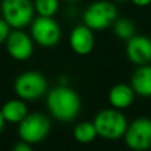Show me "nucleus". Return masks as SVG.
<instances>
[{
  "label": "nucleus",
  "mask_w": 151,
  "mask_h": 151,
  "mask_svg": "<svg viewBox=\"0 0 151 151\" xmlns=\"http://www.w3.org/2000/svg\"><path fill=\"white\" fill-rule=\"evenodd\" d=\"M33 3L37 15L45 16V17H53L60 8L58 0H35Z\"/></svg>",
  "instance_id": "obj_17"
},
{
  "label": "nucleus",
  "mask_w": 151,
  "mask_h": 151,
  "mask_svg": "<svg viewBox=\"0 0 151 151\" xmlns=\"http://www.w3.org/2000/svg\"><path fill=\"white\" fill-rule=\"evenodd\" d=\"M50 119L42 113H28L25 118L17 125L19 137L23 142L37 145L42 142L50 133Z\"/></svg>",
  "instance_id": "obj_3"
},
{
  "label": "nucleus",
  "mask_w": 151,
  "mask_h": 151,
  "mask_svg": "<svg viewBox=\"0 0 151 151\" xmlns=\"http://www.w3.org/2000/svg\"><path fill=\"white\" fill-rule=\"evenodd\" d=\"M126 56L138 66L151 63V39L142 35H135L126 41Z\"/></svg>",
  "instance_id": "obj_10"
},
{
  "label": "nucleus",
  "mask_w": 151,
  "mask_h": 151,
  "mask_svg": "<svg viewBox=\"0 0 151 151\" xmlns=\"http://www.w3.org/2000/svg\"><path fill=\"white\" fill-rule=\"evenodd\" d=\"M93 32V29L89 28L85 24L77 25L72 29L70 35H69V45L76 55L88 56L89 53L93 52L94 45H96Z\"/></svg>",
  "instance_id": "obj_11"
},
{
  "label": "nucleus",
  "mask_w": 151,
  "mask_h": 151,
  "mask_svg": "<svg viewBox=\"0 0 151 151\" xmlns=\"http://www.w3.org/2000/svg\"><path fill=\"white\" fill-rule=\"evenodd\" d=\"M131 86L138 96L150 98L151 97V65H142L134 72L131 77Z\"/></svg>",
  "instance_id": "obj_14"
},
{
  "label": "nucleus",
  "mask_w": 151,
  "mask_h": 151,
  "mask_svg": "<svg viewBox=\"0 0 151 151\" xmlns=\"http://www.w3.org/2000/svg\"><path fill=\"white\" fill-rule=\"evenodd\" d=\"M4 44L8 55L16 61H27L33 55L35 40L21 29H12Z\"/></svg>",
  "instance_id": "obj_9"
},
{
  "label": "nucleus",
  "mask_w": 151,
  "mask_h": 151,
  "mask_svg": "<svg viewBox=\"0 0 151 151\" xmlns=\"http://www.w3.org/2000/svg\"><path fill=\"white\" fill-rule=\"evenodd\" d=\"M82 19L83 24L93 31H104L114 25L118 19V12L111 1L98 0L86 8Z\"/></svg>",
  "instance_id": "obj_4"
},
{
  "label": "nucleus",
  "mask_w": 151,
  "mask_h": 151,
  "mask_svg": "<svg viewBox=\"0 0 151 151\" xmlns=\"http://www.w3.org/2000/svg\"><path fill=\"white\" fill-rule=\"evenodd\" d=\"M15 93L24 101H36L48 91L47 78L35 70L24 72L15 80Z\"/></svg>",
  "instance_id": "obj_6"
},
{
  "label": "nucleus",
  "mask_w": 151,
  "mask_h": 151,
  "mask_svg": "<svg viewBox=\"0 0 151 151\" xmlns=\"http://www.w3.org/2000/svg\"><path fill=\"white\" fill-rule=\"evenodd\" d=\"M137 93L134 91L133 86L126 83H117L109 90L107 99L111 107L118 110H125L130 107L134 102Z\"/></svg>",
  "instance_id": "obj_12"
},
{
  "label": "nucleus",
  "mask_w": 151,
  "mask_h": 151,
  "mask_svg": "<svg viewBox=\"0 0 151 151\" xmlns=\"http://www.w3.org/2000/svg\"><path fill=\"white\" fill-rule=\"evenodd\" d=\"M68 1H77V0H68Z\"/></svg>",
  "instance_id": "obj_22"
},
{
  "label": "nucleus",
  "mask_w": 151,
  "mask_h": 151,
  "mask_svg": "<svg viewBox=\"0 0 151 151\" xmlns=\"http://www.w3.org/2000/svg\"><path fill=\"white\" fill-rule=\"evenodd\" d=\"M12 29L13 28L4 20V19H1V20H0V42H3V44H4V42L7 41V39H8V36L11 35Z\"/></svg>",
  "instance_id": "obj_18"
},
{
  "label": "nucleus",
  "mask_w": 151,
  "mask_h": 151,
  "mask_svg": "<svg viewBox=\"0 0 151 151\" xmlns=\"http://www.w3.org/2000/svg\"><path fill=\"white\" fill-rule=\"evenodd\" d=\"M113 1H118V3H121V1H125V0H113Z\"/></svg>",
  "instance_id": "obj_21"
},
{
  "label": "nucleus",
  "mask_w": 151,
  "mask_h": 151,
  "mask_svg": "<svg viewBox=\"0 0 151 151\" xmlns=\"http://www.w3.org/2000/svg\"><path fill=\"white\" fill-rule=\"evenodd\" d=\"M35 3L32 0H3V19L13 29H23L35 20Z\"/></svg>",
  "instance_id": "obj_5"
},
{
  "label": "nucleus",
  "mask_w": 151,
  "mask_h": 151,
  "mask_svg": "<svg viewBox=\"0 0 151 151\" xmlns=\"http://www.w3.org/2000/svg\"><path fill=\"white\" fill-rule=\"evenodd\" d=\"M73 137L78 143H82V145L91 143L98 137L94 122L85 121V122L77 123L73 129Z\"/></svg>",
  "instance_id": "obj_15"
},
{
  "label": "nucleus",
  "mask_w": 151,
  "mask_h": 151,
  "mask_svg": "<svg viewBox=\"0 0 151 151\" xmlns=\"http://www.w3.org/2000/svg\"><path fill=\"white\" fill-rule=\"evenodd\" d=\"M123 139L126 146L133 151L151 149V119L141 117L130 122Z\"/></svg>",
  "instance_id": "obj_8"
},
{
  "label": "nucleus",
  "mask_w": 151,
  "mask_h": 151,
  "mask_svg": "<svg viewBox=\"0 0 151 151\" xmlns=\"http://www.w3.org/2000/svg\"><path fill=\"white\" fill-rule=\"evenodd\" d=\"M113 31H114L115 36L121 40H130L131 37L135 36V24L130 20V19L121 17L117 19V21L113 25Z\"/></svg>",
  "instance_id": "obj_16"
},
{
  "label": "nucleus",
  "mask_w": 151,
  "mask_h": 151,
  "mask_svg": "<svg viewBox=\"0 0 151 151\" xmlns=\"http://www.w3.org/2000/svg\"><path fill=\"white\" fill-rule=\"evenodd\" d=\"M93 122L96 125L98 137L109 139V141L123 138L129 127L127 118L125 117L122 110L114 109V107L98 111Z\"/></svg>",
  "instance_id": "obj_2"
},
{
  "label": "nucleus",
  "mask_w": 151,
  "mask_h": 151,
  "mask_svg": "<svg viewBox=\"0 0 151 151\" xmlns=\"http://www.w3.org/2000/svg\"><path fill=\"white\" fill-rule=\"evenodd\" d=\"M28 115V109L24 102V99L16 98L7 101L1 107L0 111V117H3L7 123H13V125H19L24 118Z\"/></svg>",
  "instance_id": "obj_13"
},
{
  "label": "nucleus",
  "mask_w": 151,
  "mask_h": 151,
  "mask_svg": "<svg viewBox=\"0 0 151 151\" xmlns=\"http://www.w3.org/2000/svg\"><path fill=\"white\" fill-rule=\"evenodd\" d=\"M12 151H33V149H32V145L21 141V142H19V143H16L15 146H13Z\"/></svg>",
  "instance_id": "obj_19"
},
{
  "label": "nucleus",
  "mask_w": 151,
  "mask_h": 151,
  "mask_svg": "<svg viewBox=\"0 0 151 151\" xmlns=\"http://www.w3.org/2000/svg\"><path fill=\"white\" fill-rule=\"evenodd\" d=\"M131 3H133L134 5H137V7H147V5L151 4V0H130Z\"/></svg>",
  "instance_id": "obj_20"
},
{
  "label": "nucleus",
  "mask_w": 151,
  "mask_h": 151,
  "mask_svg": "<svg viewBox=\"0 0 151 151\" xmlns=\"http://www.w3.org/2000/svg\"><path fill=\"white\" fill-rule=\"evenodd\" d=\"M31 36L42 48H53L61 40V27L53 17L39 16L31 24Z\"/></svg>",
  "instance_id": "obj_7"
},
{
  "label": "nucleus",
  "mask_w": 151,
  "mask_h": 151,
  "mask_svg": "<svg viewBox=\"0 0 151 151\" xmlns=\"http://www.w3.org/2000/svg\"><path fill=\"white\" fill-rule=\"evenodd\" d=\"M47 109L56 121L72 122L81 111V98L66 85H58L47 94Z\"/></svg>",
  "instance_id": "obj_1"
}]
</instances>
